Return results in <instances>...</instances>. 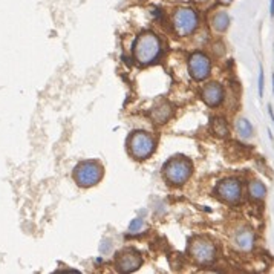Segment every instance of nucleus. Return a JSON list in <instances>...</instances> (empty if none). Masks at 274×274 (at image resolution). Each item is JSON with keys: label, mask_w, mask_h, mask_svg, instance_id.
I'll list each match as a JSON object with an SVG mask.
<instances>
[{"label": "nucleus", "mask_w": 274, "mask_h": 274, "mask_svg": "<svg viewBox=\"0 0 274 274\" xmlns=\"http://www.w3.org/2000/svg\"><path fill=\"white\" fill-rule=\"evenodd\" d=\"M161 52V40L153 32H144L135 42L134 56L139 65H150L155 62Z\"/></svg>", "instance_id": "obj_1"}, {"label": "nucleus", "mask_w": 274, "mask_h": 274, "mask_svg": "<svg viewBox=\"0 0 274 274\" xmlns=\"http://www.w3.org/2000/svg\"><path fill=\"white\" fill-rule=\"evenodd\" d=\"M192 175V162L184 156L172 158L164 166V176L173 186H182Z\"/></svg>", "instance_id": "obj_2"}, {"label": "nucleus", "mask_w": 274, "mask_h": 274, "mask_svg": "<svg viewBox=\"0 0 274 274\" xmlns=\"http://www.w3.org/2000/svg\"><path fill=\"white\" fill-rule=\"evenodd\" d=\"M74 178L77 184L81 187H92L101 181L103 178V167L98 162L94 161H84L75 167Z\"/></svg>", "instance_id": "obj_3"}, {"label": "nucleus", "mask_w": 274, "mask_h": 274, "mask_svg": "<svg viewBox=\"0 0 274 274\" xmlns=\"http://www.w3.org/2000/svg\"><path fill=\"white\" fill-rule=\"evenodd\" d=\"M127 145H129V152L134 158L145 159L155 150V139L144 132H134L127 139Z\"/></svg>", "instance_id": "obj_4"}, {"label": "nucleus", "mask_w": 274, "mask_h": 274, "mask_svg": "<svg viewBox=\"0 0 274 274\" xmlns=\"http://www.w3.org/2000/svg\"><path fill=\"white\" fill-rule=\"evenodd\" d=\"M199 19L195 9L192 8H178L173 14V28L179 35H190L198 28Z\"/></svg>", "instance_id": "obj_5"}, {"label": "nucleus", "mask_w": 274, "mask_h": 274, "mask_svg": "<svg viewBox=\"0 0 274 274\" xmlns=\"http://www.w3.org/2000/svg\"><path fill=\"white\" fill-rule=\"evenodd\" d=\"M189 253L198 264H203V265L211 264L216 258L214 245L206 239H195L189 247Z\"/></svg>", "instance_id": "obj_6"}, {"label": "nucleus", "mask_w": 274, "mask_h": 274, "mask_svg": "<svg viewBox=\"0 0 274 274\" xmlns=\"http://www.w3.org/2000/svg\"><path fill=\"white\" fill-rule=\"evenodd\" d=\"M216 193L217 196L221 198L222 201L228 204H236L239 203L241 199V193H242V189H241V182L237 179H224L217 184L216 187Z\"/></svg>", "instance_id": "obj_7"}, {"label": "nucleus", "mask_w": 274, "mask_h": 274, "mask_svg": "<svg viewBox=\"0 0 274 274\" xmlns=\"http://www.w3.org/2000/svg\"><path fill=\"white\" fill-rule=\"evenodd\" d=\"M189 69H190V75L201 81L206 80L210 75V60L207 56L201 52H196L189 59Z\"/></svg>", "instance_id": "obj_8"}, {"label": "nucleus", "mask_w": 274, "mask_h": 274, "mask_svg": "<svg viewBox=\"0 0 274 274\" xmlns=\"http://www.w3.org/2000/svg\"><path fill=\"white\" fill-rule=\"evenodd\" d=\"M141 258L137 251H132V250H127V251H123L118 259H117V268L121 271V273H132V271H137L139 267H141Z\"/></svg>", "instance_id": "obj_9"}, {"label": "nucleus", "mask_w": 274, "mask_h": 274, "mask_svg": "<svg viewBox=\"0 0 274 274\" xmlns=\"http://www.w3.org/2000/svg\"><path fill=\"white\" fill-rule=\"evenodd\" d=\"M203 100L206 104L214 107L217 104H221V101L224 100V90H222V86L217 84V83H208L203 87Z\"/></svg>", "instance_id": "obj_10"}, {"label": "nucleus", "mask_w": 274, "mask_h": 274, "mask_svg": "<svg viewBox=\"0 0 274 274\" xmlns=\"http://www.w3.org/2000/svg\"><path fill=\"white\" fill-rule=\"evenodd\" d=\"M234 244L239 247L242 251H250L253 248V245H254V234H253V231H250L247 228L241 230L234 237Z\"/></svg>", "instance_id": "obj_11"}, {"label": "nucleus", "mask_w": 274, "mask_h": 274, "mask_svg": "<svg viewBox=\"0 0 274 274\" xmlns=\"http://www.w3.org/2000/svg\"><path fill=\"white\" fill-rule=\"evenodd\" d=\"M172 115V107L167 103H158L153 109H152V117L156 123H166Z\"/></svg>", "instance_id": "obj_12"}, {"label": "nucleus", "mask_w": 274, "mask_h": 274, "mask_svg": "<svg viewBox=\"0 0 274 274\" xmlns=\"http://www.w3.org/2000/svg\"><path fill=\"white\" fill-rule=\"evenodd\" d=\"M211 28L216 31V32H224L228 25H230V17L225 11H219L216 12L213 17H211Z\"/></svg>", "instance_id": "obj_13"}, {"label": "nucleus", "mask_w": 274, "mask_h": 274, "mask_svg": "<svg viewBox=\"0 0 274 274\" xmlns=\"http://www.w3.org/2000/svg\"><path fill=\"white\" fill-rule=\"evenodd\" d=\"M236 131H237V134H239V137L244 139L253 137V126L245 118H239L236 121Z\"/></svg>", "instance_id": "obj_14"}, {"label": "nucleus", "mask_w": 274, "mask_h": 274, "mask_svg": "<svg viewBox=\"0 0 274 274\" xmlns=\"http://www.w3.org/2000/svg\"><path fill=\"white\" fill-rule=\"evenodd\" d=\"M248 192H250V196L253 199H264L265 193H267V187L262 184L261 181H253L250 184V187H248Z\"/></svg>", "instance_id": "obj_15"}, {"label": "nucleus", "mask_w": 274, "mask_h": 274, "mask_svg": "<svg viewBox=\"0 0 274 274\" xmlns=\"http://www.w3.org/2000/svg\"><path fill=\"white\" fill-rule=\"evenodd\" d=\"M213 131H214V134L219 135V137H227V134H228L227 124H225L221 118H216V120L213 121Z\"/></svg>", "instance_id": "obj_16"}, {"label": "nucleus", "mask_w": 274, "mask_h": 274, "mask_svg": "<svg viewBox=\"0 0 274 274\" xmlns=\"http://www.w3.org/2000/svg\"><path fill=\"white\" fill-rule=\"evenodd\" d=\"M142 228H144V221H142L141 217H137V219H134V221L131 222V225H129V233L131 234H137Z\"/></svg>", "instance_id": "obj_17"}, {"label": "nucleus", "mask_w": 274, "mask_h": 274, "mask_svg": "<svg viewBox=\"0 0 274 274\" xmlns=\"http://www.w3.org/2000/svg\"><path fill=\"white\" fill-rule=\"evenodd\" d=\"M259 95H264V70L261 69V75H259Z\"/></svg>", "instance_id": "obj_18"}, {"label": "nucleus", "mask_w": 274, "mask_h": 274, "mask_svg": "<svg viewBox=\"0 0 274 274\" xmlns=\"http://www.w3.org/2000/svg\"><path fill=\"white\" fill-rule=\"evenodd\" d=\"M195 3H198V5H206V3H208L210 0H193Z\"/></svg>", "instance_id": "obj_19"}, {"label": "nucleus", "mask_w": 274, "mask_h": 274, "mask_svg": "<svg viewBox=\"0 0 274 274\" xmlns=\"http://www.w3.org/2000/svg\"><path fill=\"white\" fill-rule=\"evenodd\" d=\"M270 14L271 17H274V0H271V3H270Z\"/></svg>", "instance_id": "obj_20"}, {"label": "nucleus", "mask_w": 274, "mask_h": 274, "mask_svg": "<svg viewBox=\"0 0 274 274\" xmlns=\"http://www.w3.org/2000/svg\"><path fill=\"white\" fill-rule=\"evenodd\" d=\"M219 2H221L222 5H230V3L233 2V0H219Z\"/></svg>", "instance_id": "obj_21"}, {"label": "nucleus", "mask_w": 274, "mask_h": 274, "mask_svg": "<svg viewBox=\"0 0 274 274\" xmlns=\"http://www.w3.org/2000/svg\"><path fill=\"white\" fill-rule=\"evenodd\" d=\"M268 112H270V117H271V121H273V124H274V114H273V109H271V107L268 109Z\"/></svg>", "instance_id": "obj_22"}, {"label": "nucleus", "mask_w": 274, "mask_h": 274, "mask_svg": "<svg viewBox=\"0 0 274 274\" xmlns=\"http://www.w3.org/2000/svg\"><path fill=\"white\" fill-rule=\"evenodd\" d=\"M273 89H274V75H273Z\"/></svg>", "instance_id": "obj_23"}]
</instances>
